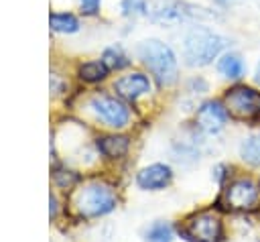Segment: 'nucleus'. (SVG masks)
I'll return each mask as SVG.
<instances>
[{
	"label": "nucleus",
	"instance_id": "14",
	"mask_svg": "<svg viewBox=\"0 0 260 242\" xmlns=\"http://www.w3.org/2000/svg\"><path fill=\"white\" fill-rule=\"evenodd\" d=\"M240 155H242V159H244L246 163L260 167V134L248 136V138L242 142V146H240Z\"/></svg>",
	"mask_w": 260,
	"mask_h": 242
},
{
	"label": "nucleus",
	"instance_id": "7",
	"mask_svg": "<svg viewBox=\"0 0 260 242\" xmlns=\"http://www.w3.org/2000/svg\"><path fill=\"white\" fill-rule=\"evenodd\" d=\"M225 108L230 114L238 118H250L260 112V96L246 85L232 87L225 94Z\"/></svg>",
	"mask_w": 260,
	"mask_h": 242
},
{
	"label": "nucleus",
	"instance_id": "21",
	"mask_svg": "<svg viewBox=\"0 0 260 242\" xmlns=\"http://www.w3.org/2000/svg\"><path fill=\"white\" fill-rule=\"evenodd\" d=\"M79 6L85 14H95L100 8V0H79Z\"/></svg>",
	"mask_w": 260,
	"mask_h": 242
},
{
	"label": "nucleus",
	"instance_id": "19",
	"mask_svg": "<svg viewBox=\"0 0 260 242\" xmlns=\"http://www.w3.org/2000/svg\"><path fill=\"white\" fill-rule=\"evenodd\" d=\"M122 12L126 16H140L148 12L146 0H122Z\"/></svg>",
	"mask_w": 260,
	"mask_h": 242
},
{
	"label": "nucleus",
	"instance_id": "11",
	"mask_svg": "<svg viewBox=\"0 0 260 242\" xmlns=\"http://www.w3.org/2000/svg\"><path fill=\"white\" fill-rule=\"evenodd\" d=\"M114 89L118 92V96L126 100H138L140 96L150 92V79L144 73H130V75L120 77L114 83Z\"/></svg>",
	"mask_w": 260,
	"mask_h": 242
},
{
	"label": "nucleus",
	"instance_id": "9",
	"mask_svg": "<svg viewBox=\"0 0 260 242\" xmlns=\"http://www.w3.org/2000/svg\"><path fill=\"white\" fill-rule=\"evenodd\" d=\"M258 199V185L252 179H238L225 191V201L232 209H246Z\"/></svg>",
	"mask_w": 260,
	"mask_h": 242
},
{
	"label": "nucleus",
	"instance_id": "13",
	"mask_svg": "<svg viewBox=\"0 0 260 242\" xmlns=\"http://www.w3.org/2000/svg\"><path fill=\"white\" fill-rule=\"evenodd\" d=\"M98 148L106 157H122L128 150V138L126 136H106L98 140Z\"/></svg>",
	"mask_w": 260,
	"mask_h": 242
},
{
	"label": "nucleus",
	"instance_id": "10",
	"mask_svg": "<svg viewBox=\"0 0 260 242\" xmlns=\"http://www.w3.org/2000/svg\"><path fill=\"white\" fill-rule=\"evenodd\" d=\"M173 177V171L169 165H162V163H156V165H150V167H144L138 177H136V183L140 189H150V191H156V189H162Z\"/></svg>",
	"mask_w": 260,
	"mask_h": 242
},
{
	"label": "nucleus",
	"instance_id": "12",
	"mask_svg": "<svg viewBox=\"0 0 260 242\" xmlns=\"http://www.w3.org/2000/svg\"><path fill=\"white\" fill-rule=\"evenodd\" d=\"M217 69H219V73H221L223 77H230V79H240V77L244 75V71H246L242 57L236 55V53H225V55L219 59Z\"/></svg>",
	"mask_w": 260,
	"mask_h": 242
},
{
	"label": "nucleus",
	"instance_id": "4",
	"mask_svg": "<svg viewBox=\"0 0 260 242\" xmlns=\"http://www.w3.org/2000/svg\"><path fill=\"white\" fill-rule=\"evenodd\" d=\"M203 8L191 6L181 0H156L148 8V16L154 22H181L187 18H197V16H209L207 12H201Z\"/></svg>",
	"mask_w": 260,
	"mask_h": 242
},
{
	"label": "nucleus",
	"instance_id": "15",
	"mask_svg": "<svg viewBox=\"0 0 260 242\" xmlns=\"http://www.w3.org/2000/svg\"><path fill=\"white\" fill-rule=\"evenodd\" d=\"M49 22H51V28L57 33H75L79 28L77 18L67 12H53L49 16Z\"/></svg>",
	"mask_w": 260,
	"mask_h": 242
},
{
	"label": "nucleus",
	"instance_id": "20",
	"mask_svg": "<svg viewBox=\"0 0 260 242\" xmlns=\"http://www.w3.org/2000/svg\"><path fill=\"white\" fill-rule=\"evenodd\" d=\"M63 173H65V171H57V173H55V181H57L61 187H69L71 183H75V179H77L75 173H71V171H69V175H63Z\"/></svg>",
	"mask_w": 260,
	"mask_h": 242
},
{
	"label": "nucleus",
	"instance_id": "6",
	"mask_svg": "<svg viewBox=\"0 0 260 242\" xmlns=\"http://www.w3.org/2000/svg\"><path fill=\"white\" fill-rule=\"evenodd\" d=\"M89 108L93 110V114H95L102 122H106V124L112 126V128H124V126L128 124V120H130L128 108H126L120 100H116V98L95 96V98H91Z\"/></svg>",
	"mask_w": 260,
	"mask_h": 242
},
{
	"label": "nucleus",
	"instance_id": "8",
	"mask_svg": "<svg viewBox=\"0 0 260 242\" xmlns=\"http://www.w3.org/2000/svg\"><path fill=\"white\" fill-rule=\"evenodd\" d=\"M228 116H230V112H228V108H225L221 102H205V104L197 110L195 122H197V126H199L203 132L213 134V132H219V130L225 126Z\"/></svg>",
	"mask_w": 260,
	"mask_h": 242
},
{
	"label": "nucleus",
	"instance_id": "5",
	"mask_svg": "<svg viewBox=\"0 0 260 242\" xmlns=\"http://www.w3.org/2000/svg\"><path fill=\"white\" fill-rule=\"evenodd\" d=\"M183 236L191 242H219L221 238V222L211 211H201L187 220L183 228Z\"/></svg>",
	"mask_w": 260,
	"mask_h": 242
},
{
	"label": "nucleus",
	"instance_id": "24",
	"mask_svg": "<svg viewBox=\"0 0 260 242\" xmlns=\"http://www.w3.org/2000/svg\"><path fill=\"white\" fill-rule=\"evenodd\" d=\"M258 116H260V112H258Z\"/></svg>",
	"mask_w": 260,
	"mask_h": 242
},
{
	"label": "nucleus",
	"instance_id": "17",
	"mask_svg": "<svg viewBox=\"0 0 260 242\" xmlns=\"http://www.w3.org/2000/svg\"><path fill=\"white\" fill-rule=\"evenodd\" d=\"M106 73H108V67L102 61H89V63H83L79 67V77L85 81H91V83L104 79Z\"/></svg>",
	"mask_w": 260,
	"mask_h": 242
},
{
	"label": "nucleus",
	"instance_id": "2",
	"mask_svg": "<svg viewBox=\"0 0 260 242\" xmlns=\"http://www.w3.org/2000/svg\"><path fill=\"white\" fill-rule=\"evenodd\" d=\"M138 57L154 75L158 85H171L177 79V57L169 45L158 39H148L138 45Z\"/></svg>",
	"mask_w": 260,
	"mask_h": 242
},
{
	"label": "nucleus",
	"instance_id": "1",
	"mask_svg": "<svg viewBox=\"0 0 260 242\" xmlns=\"http://www.w3.org/2000/svg\"><path fill=\"white\" fill-rule=\"evenodd\" d=\"M228 45V39L207 26H195L185 35L183 41V59L191 67H203L211 63L221 49Z\"/></svg>",
	"mask_w": 260,
	"mask_h": 242
},
{
	"label": "nucleus",
	"instance_id": "18",
	"mask_svg": "<svg viewBox=\"0 0 260 242\" xmlns=\"http://www.w3.org/2000/svg\"><path fill=\"white\" fill-rule=\"evenodd\" d=\"M171 240H173V230L165 222L152 224L146 232V242H171Z\"/></svg>",
	"mask_w": 260,
	"mask_h": 242
},
{
	"label": "nucleus",
	"instance_id": "16",
	"mask_svg": "<svg viewBox=\"0 0 260 242\" xmlns=\"http://www.w3.org/2000/svg\"><path fill=\"white\" fill-rule=\"evenodd\" d=\"M102 63L108 67V69H122L130 63V59L124 55V51L120 47H110L104 51L102 55Z\"/></svg>",
	"mask_w": 260,
	"mask_h": 242
},
{
	"label": "nucleus",
	"instance_id": "3",
	"mask_svg": "<svg viewBox=\"0 0 260 242\" xmlns=\"http://www.w3.org/2000/svg\"><path fill=\"white\" fill-rule=\"evenodd\" d=\"M75 209L85 218H98L116 207V195L110 185L91 181L73 195Z\"/></svg>",
	"mask_w": 260,
	"mask_h": 242
},
{
	"label": "nucleus",
	"instance_id": "23",
	"mask_svg": "<svg viewBox=\"0 0 260 242\" xmlns=\"http://www.w3.org/2000/svg\"><path fill=\"white\" fill-rule=\"evenodd\" d=\"M256 83L260 85V63H258V67H256Z\"/></svg>",
	"mask_w": 260,
	"mask_h": 242
},
{
	"label": "nucleus",
	"instance_id": "22",
	"mask_svg": "<svg viewBox=\"0 0 260 242\" xmlns=\"http://www.w3.org/2000/svg\"><path fill=\"white\" fill-rule=\"evenodd\" d=\"M217 4H221V6H225V4H232V2H236V0H215Z\"/></svg>",
	"mask_w": 260,
	"mask_h": 242
}]
</instances>
